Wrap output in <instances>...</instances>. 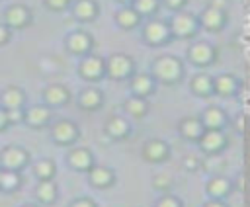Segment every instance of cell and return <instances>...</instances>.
Returning a JSON list of instances; mask_svg holds the SVG:
<instances>
[{
	"instance_id": "cell-25",
	"label": "cell",
	"mask_w": 250,
	"mask_h": 207,
	"mask_svg": "<svg viewBox=\"0 0 250 207\" xmlns=\"http://www.w3.org/2000/svg\"><path fill=\"white\" fill-rule=\"evenodd\" d=\"M78 107L82 111H98L104 107V92L96 86H88L78 94Z\"/></svg>"
},
{
	"instance_id": "cell-3",
	"label": "cell",
	"mask_w": 250,
	"mask_h": 207,
	"mask_svg": "<svg viewBox=\"0 0 250 207\" xmlns=\"http://www.w3.org/2000/svg\"><path fill=\"white\" fill-rule=\"evenodd\" d=\"M170 33L176 39H193L199 33V20L195 14L188 12V10H180L172 16V20L168 21Z\"/></svg>"
},
{
	"instance_id": "cell-4",
	"label": "cell",
	"mask_w": 250,
	"mask_h": 207,
	"mask_svg": "<svg viewBox=\"0 0 250 207\" xmlns=\"http://www.w3.org/2000/svg\"><path fill=\"white\" fill-rule=\"evenodd\" d=\"M49 137L59 146H72L80 139V127L72 119L61 117L49 123Z\"/></svg>"
},
{
	"instance_id": "cell-30",
	"label": "cell",
	"mask_w": 250,
	"mask_h": 207,
	"mask_svg": "<svg viewBox=\"0 0 250 207\" xmlns=\"http://www.w3.org/2000/svg\"><path fill=\"white\" fill-rule=\"evenodd\" d=\"M123 109H125V113H127L129 117H133V119H143V117L148 113L150 105H148L146 98H139V96H133V94H131L129 98H125Z\"/></svg>"
},
{
	"instance_id": "cell-22",
	"label": "cell",
	"mask_w": 250,
	"mask_h": 207,
	"mask_svg": "<svg viewBox=\"0 0 250 207\" xmlns=\"http://www.w3.org/2000/svg\"><path fill=\"white\" fill-rule=\"evenodd\" d=\"M234 189V184L223 174H213L205 184V193L213 199H227Z\"/></svg>"
},
{
	"instance_id": "cell-13",
	"label": "cell",
	"mask_w": 250,
	"mask_h": 207,
	"mask_svg": "<svg viewBox=\"0 0 250 207\" xmlns=\"http://www.w3.org/2000/svg\"><path fill=\"white\" fill-rule=\"evenodd\" d=\"M141 156H143V160H146L150 164H162L170 158V145L158 137L148 139L141 148Z\"/></svg>"
},
{
	"instance_id": "cell-36",
	"label": "cell",
	"mask_w": 250,
	"mask_h": 207,
	"mask_svg": "<svg viewBox=\"0 0 250 207\" xmlns=\"http://www.w3.org/2000/svg\"><path fill=\"white\" fill-rule=\"evenodd\" d=\"M182 168L186 172H197L199 168H203V162L197 154H186L182 156Z\"/></svg>"
},
{
	"instance_id": "cell-10",
	"label": "cell",
	"mask_w": 250,
	"mask_h": 207,
	"mask_svg": "<svg viewBox=\"0 0 250 207\" xmlns=\"http://www.w3.org/2000/svg\"><path fill=\"white\" fill-rule=\"evenodd\" d=\"M64 47L70 55L74 57H86L92 53L94 49V37L86 31V29H74L66 35L64 39Z\"/></svg>"
},
{
	"instance_id": "cell-28",
	"label": "cell",
	"mask_w": 250,
	"mask_h": 207,
	"mask_svg": "<svg viewBox=\"0 0 250 207\" xmlns=\"http://www.w3.org/2000/svg\"><path fill=\"white\" fill-rule=\"evenodd\" d=\"M189 90L197 98H211L213 96V76L209 72H197L189 78Z\"/></svg>"
},
{
	"instance_id": "cell-24",
	"label": "cell",
	"mask_w": 250,
	"mask_h": 207,
	"mask_svg": "<svg viewBox=\"0 0 250 207\" xmlns=\"http://www.w3.org/2000/svg\"><path fill=\"white\" fill-rule=\"evenodd\" d=\"M104 131H105V135H107L109 139H113V141H123V139H127V137L131 135V123H129V119H127L125 115H111V117L105 121Z\"/></svg>"
},
{
	"instance_id": "cell-43",
	"label": "cell",
	"mask_w": 250,
	"mask_h": 207,
	"mask_svg": "<svg viewBox=\"0 0 250 207\" xmlns=\"http://www.w3.org/2000/svg\"><path fill=\"white\" fill-rule=\"evenodd\" d=\"M207 6H211V8H219V10H227V8H229V0H209Z\"/></svg>"
},
{
	"instance_id": "cell-34",
	"label": "cell",
	"mask_w": 250,
	"mask_h": 207,
	"mask_svg": "<svg viewBox=\"0 0 250 207\" xmlns=\"http://www.w3.org/2000/svg\"><path fill=\"white\" fill-rule=\"evenodd\" d=\"M172 186H174V178H172L170 174H166V172H158V174L152 176V187H154L156 191H160V193H168V191L172 189Z\"/></svg>"
},
{
	"instance_id": "cell-46",
	"label": "cell",
	"mask_w": 250,
	"mask_h": 207,
	"mask_svg": "<svg viewBox=\"0 0 250 207\" xmlns=\"http://www.w3.org/2000/svg\"><path fill=\"white\" fill-rule=\"evenodd\" d=\"M236 186H238V189H242V187H244V174H238V180H236Z\"/></svg>"
},
{
	"instance_id": "cell-19",
	"label": "cell",
	"mask_w": 250,
	"mask_h": 207,
	"mask_svg": "<svg viewBox=\"0 0 250 207\" xmlns=\"http://www.w3.org/2000/svg\"><path fill=\"white\" fill-rule=\"evenodd\" d=\"M72 18L80 23H90L100 16V4L96 0H72L70 4Z\"/></svg>"
},
{
	"instance_id": "cell-27",
	"label": "cell",
	"mask_w": 250,
	"mask_h": 207,
	"mask_svg": "<svg viewBox=\"0 0 250 207\" xmlns=\"http://www.w3.org/2000/svg\"><path fill=\"white\" fill-rule=\"evenodd\" d=\"M178 133L182 135V139L189 141V143H197L201 133H203V125L199 121V117L195 115H186L180 119L178 123Z\"/></svg>"
},
{
	"instance_id": "cell-14",
	"label": "cell",
	"mask_w": 250,
	"mask_h": 207,
	"mask_svg": "<svg viewBox=\"0 0 250 207\" xmlns=\"http://www.w3.org/2000/svg\"><path fill=\"white\" fill-rule=\"evenodd\" d=\"M199 27H203L205 31H211V33H219L225 29L227 21H229V14L227 10H219V8H211L207 6L199 16Z\"/></svg>"
},
{
	"instance_id": "cell-18",
	"label": "cell",
	"mask_w": 250,
	"mask_h": 207,
	"mask_svg": "<svg viewBox=\"0 0 250 207\" xmlns=\"http://www.w3.org/2000/svg\"><path fill=\"white\" fill-rule=\"evenodd\" d=\"M66 162H68V166L74 172H84V174L96 164L92 150L86 148V146H74V148H70L68 150V156H66Z\"/></svg>"
},
{
	"instance_id": "cell-26",
	"label": "cell",
	"mask_w": 250,
	"mask_h": 207,
	"mask_svg": "<svg viewBox=\"0 0 250 207\" xmlns=\"http://www.w3.org/2000/svg\"><path fill=\"white\" fill-rule=\"evenodd\" d=\"M35 199L41 207H51L59 199V186L55 180H39L35 186Z\"/></svg>"
},
{
	"instance_id": "cell-45",
	"label": "cell",
	"mask_w": 250,
	"mask_h": 207,
	"mask_svg": "<svg viewBox=\"0 0 250 207\" xmlns=\"http://www.w3.org/2000/svg\"><path fill=\"white\" fill-rule=\"evenodd\" d=\"M236 123H238V135H242V131H244V129H242V125H244V115H238V117H236Z\"/></svg>"
},
{
	"instance_id": "cell-33",
	"label": "cell",
	"mask_w": 250,
	"mask_h": 207,
	"mask_svg": "<svg viewBox=\"0 0 250 207\" xmlns=\"http://www.w3.org/2000/svg\"><path fill=\"white\" fill-rule=\"evenodd\" d=\"M133 10L141 16V18H148L154 16L160 8V0H133Z\"/></svg>"
},
{
	"instance_id": "cell-21",
	"label": "cell",
	"mask_w": 250,
	"mask_h": 207,
	"mask_svg": "<svg viewBox=\"0 0 250 207\" xmlns=\"http://www.w3.org/2000/svg\"><path fill=\"white\" fill-rule=\"evenodd\" d=\"M88 184L96 189H107L115 184V172L109 166H98L94 164L88 172Z\"/></svg>"
},
{
	"instance_id": "cell-8",
	"label": "cell",
	"mask_w": 250,
	"mask_h": 207,
	"mask_svg": "<svg viewBox=\"0 0 250 207\" xmlns=\"http://www.w3.org/2000/svg\"><path fill=\"white\" fill-rule=\"evenodd\" d=\"M143 41L148 47H162L172 41V33L168 21L164 20H148L143 25Z\"/></svg>"
},
{
	"instance_id": "cell-29",
	"label": "cell",
	"mask_w": 250,
	"mask_h": 207,
	"mask_svg": "<svg viewBox=\"0 0 250 207\" xmlns=\"http://www.w3.org/2000/svg\"><path fill=\"white\" fill-rule=\"evenodd\" d=\"M141 20H143V18L133 10V6H121V8L115 12V23H117L121 29H125V31H131V29L139 27Z\"/></svg>"
},
{
	"instance_id": "cell-23",
	"label": "cell",
	"mask_w": 250,
	"mask_h": 207,
	"mask_svg": "<svg viewBox=\"0 0 250 207\" xmlns=\"http://www.w3.org/2000/svg\"><path fill=\"white\" fill-rule=\"evenodd\" d=\"M199 121L203 125V129H225L229 125V115L223 107L219 105H209L201 111Z\"/></svg>"
},
{
	"instance_id": "cell-32",
	"label": "cell",
	"mask_w": 250,
	"mask_h": 207,
	"mask_svg": "<svg viewBox=\"0 0 250 207\" xmlns=\"http://www.w3.org/2000/svg\"><path fill=\"white\" fill-rule=\"evenodd\" d=\"M33 174L37 180H55L57 176V164L53 158H39L33 162Z\"/></svg>"
},
{
	"instance_id": "cell-40",
	"label": "cell",
	"mask_w": 250,
	"mask_h": 207,
	"mask_svg": "<svg viewBox=\"0 0 250 207\" xmlns=\"http://www.w3.org/2000/svg\"><path fill=\"white\" fill-rule=\"evenodd\" d=\"M188 2H189V0H162V4H164L170 12H174V14L180 12V10H184V8L188 6Z\"/></svg>"
},
{
	"instance_id": "cell-5",
	"label": "cell",
	"mask_w": 250,
	"mask_h": 207,
	"mask_svg": "<svg viewBox=\"0 0 250 207\" xmlns=\"http://www.w3.org/2000/svg\"><path fill=\"white\" fill-rule=\"evenodd\" d=\"M217 47L211 41H191L188 47V61L197 68H207L217 62Z\"/></svg>"
},
{
	"instance_id": "cell-9",
	"label": "cell",
	"mask_w": 250,
	"mask_h": 207,
	"mask_svg": "<svg viewBox=\"0 0 250 207\" xmlns=\"http://www.w3.org/2000/svg\"><path fill=\"white\" fill-rule=\"evenodd\" d=\"M197 145L203 150V154L219 156L229 146V137H227L225 129H203Z\"/></svg>"
},
{
	"instance_id": "cell-42",
	"label": "cell",
	"mask_w": 250,
	"mask_h": 207,
	"mask_svg": "<svg viewBox=\"0 0 250 207\" xmlns=\"http://www.w3.org/2000/svg\"><path fill=\"white\" fill-rule=\"evenodd\" d=\"M201 207H229V203L225 199H213V197H209Z\"/></svg>"
},
{
	"instance_id": "cell-16",
	"label": "cell",
	"mask_w": 250,
	"mask_h": 207,
	"mask_svg": "<svg viewBox=\"0 0 250 207\" xmlns=\"http://www.w3.org/2000/svg\"><path fill=\"white\" fill-rule=\"evenodd\" d=\"M72 100V92L64 84H49L43 90V102L47 107H64Z\"/></svg>"
},
{
	"instance_id": "cell-11",
	"label": "cell",
	"mask_w": 250,
	"mask_h": 207,
	"mask_svg": "<svg viewBox=\"0 0 250 207\" xmlns=\"http://www.w3.org/2000/svg\"><path fill=\"white\" fill-rule=\"evenodd\" d=\"M33 21V12L25 4H12L4 12V23L14 31V29H25Z\"/></svg>"
},
{
	"instance_id": "cell-7",
	"label": "cell",
	"mask_w": 250,
	"mask_h": 207,
	"mask_svg": "<svg viewBox=\"0 0 250 207\" xmlns=\"http://www.w3.org/2000/svg\"><path fill=\"white\" fill-rule=\"evenodd\" d=\"M78 76L90 84H96L100 80L105 78V59L100 57V55H86V57H80V62H78Z\"/></svg>"
},
{
	"instance_id": "cell-35",
	"label": "cell",
	"mask_w": 250,
	"mask_h": 207,
	"mask_svg": "<svg viewBox=\"0 0 250 207\" xmlns=\"http://www.w3.org/2000/svg\"><path fill=\"white\" fill-rule=\"evenodd\" d=\"M154 207H184V201L178 197V195H174V193H162L158 199H156V203H154Z\"/></svg>"
},
{
	"instance_id": "cell-20",
	"label": "cell",
	"mask_w": 250,
	"mask_h": 207,
	"mask_svg": "<svg viewBox=\"0 0 250 207\" xmlns=\"http://www.w3.org/2000/svg\"><path fill=\"white\" fill-rule=\"evenodd\" d=\"M27 105V94L20 86H8L0 94V107L2 109H23Z\"/></svg>"
},
{
	"instance_id": "cell-31",
	"label": "cell",
	"mask_w": 250,
	"mask_h": 207,
	"mask_svg": "<svg viewBox=\"0 0 250 207\" xmlns=\"http://www.w3.org/2000/svg\"><path fill=\"white\" fill-rule=\"evenodd\" d=\"M23 186L21 172L14 170H0V191L2 193H14Z\"/></svg>"
},
{
	"instance_id": "cell-15",
	"label": "cell",
	"mask_w": 250,
	"mask_h": 207,
	"mask_svg": "<svg viewBox=\"0 0 250 207\" xmlns=\"http://www.w3.org/2000/svg\"><path fill=\"white\" fill-rule=\"evenodd\" d=\"M240 80L232 74V72H221L217 76H213V96L219 98H232L238 94L240 90Z\"/></svg>"
},
{
	"instance_id": "cell-17",
	"label": "cell",
	"mask_w": 250,
	"mask_h": 207,
	"mask_svg": "<svg viewBox=\"0 0 250 207\" xmlns=\"http://www.w3.org/2000/svg\"><path fill=\"white\" fill-rule=\"evenodd\" d=\"M156 82L154 78L150 76V72H135L131 78H129V90L133 96H139V98H148L156 92Z\"/></svg>"
},
{
	"instance_id": "cell-44",
	"label": "cell",
	"mask_w": 250,
	"mask_h": 207,
	"mask_svg": "<svg viewBox=\"0 0 250 207\" xmlns=\"http://www.w3.org/2000/svg\"><path fill=\"white\" fill-rule=\"evenodd\" d=\"M8 127H10V125H8V119H6V111L0 107V133L6 131Z\"/></svg>"
},
{
	"instance_id": "cell-6",
	"label": "cell",
	"mask_w": 250,
	"mask_h": 207,
	"mask_svg": "<svg viewBox=\"0 0 250 207\" xmlns=\"http://www.w3.org/2000/svg\"><path fill=\"white\" fill-rule=\"evenodd\" d=\"M29 152L20 145H6L0 150V170H14L23 172L29 166Z\"/></svg>"
},
{
	"instance_id": "cell-1",
	"label": "cell",
	"mask_w": 250,
	"mask_h": 207,
	"mask_svg": "<svg viewBox=\"0 0 250 207\" xmlns=\"http://www.w3.org/2000/svg\"><path fill=\"white\" fill-rule=\"evenodd\" d=\"M150 76L156 84L176 86L184 80V61L176 55H160L150 64Z\"/></svg>"
},
{
	"instance_id": "cell-37",
	"label": "cell",
	"mask_w": 250,
	"mask_h": 207,
	"mask_svg": "<svg viewBox=\"0 0 250 207\" xmlns=\"http://www.w3.org/2000/svg\"><path fill=\"white\" fill-rule=\"evenodd\" d=\"M43 4L51 10V12H62V10H68L72 0H43Z\"/></svg>"
},
{
	"instance_id": "cell-2",
	"label": "cell",
	"mask_w": 250,
	"mask_h": 207,
	"mask_svg": "<svg viewBox=\"0 0 250 207\" xmlns=\"http://www.w3.org/2000/svg\"><path fill=\"white\" fill-rule=\"evenodd\" d=\"M137 72V62L127 53H113L105 59V76L115 82L129 80Z\"/></svg>"
},
{
	"instance_id": "cell-47",
	"label": "cell",
	"mask_w": 250,
	"mask_h": 207,
	"mask_svg": "<svg viewBox=\"0 0 250 207\" xmlns=\"http://www.w3.org/2000/svg\"><path fill=\"white\" fill-rule=\"evenodd\" d=\"M117 2H119L121 6H131V4H133V0H117Z\"/></svg>"
},
{
	"instance_id": "cell-48",
	"label": "cell",
	"mask_w": 250,
	"mask_h": 207,
	"mask_svg": "<svg viewBox=\"0 0 250 207\" xmlns=\"http://www.w3.org/2000/svg\"><path fill=\"white\" fill-rule=\"evenodd\" d=\"M20 207H41L39 203H23V205H20Z\"/></svg>"
},
{
	"instance_id": "cell-12",
	"label": "cell",
	"mask_w": 250,
	"mask_h": 207,
	"mask_svg": "<svg viewBox=\"0 0 250 207\" xmlns=\"http://www.w3.org/2000/svg\"><path fill=\"white\" fill-rule=\"evenodd\" d=\"M53 121V111L45 104L25 105L23 107V123L31 129H45Z\"/></svg>"
},
{
	"instance_id": "cell-41",
	"label": "cell",
	"mask_w": 250,
	"mask_h": 207,
	"mask_svg": "<svg viewBox=\"0 0 250 207\" xmlns=\"http://www.w3.org/2000/svg\"><path fill=\"white\" fill-rule=\"evenodd\" d=\"M12 33H14V31H12L4 21H2V23H0V47H4V45H8V43H10Z\"/></svg>"
},
{
	"instance_id": "cell-39",
	"label": "cell",
	"mask_w": 250,
	"mask_h": 207,
	"mask_svg": "<svg viewBox=\"0 0 250 207\" xmlns=\"http://www.w3.org/2000/svg\"><path fill=\"white\" fill-rule=\"evenodd\" d=\"M68 207H98V203H96L92 197H86V195H82V197H76V199H72V201L68 203Z\"/></svg>"
},
{
	"instance_id": "cell-38",
	"label": "cell",
	"mask_w": 250,
	"mask_h": 207,
	"mask_svg": "<svg viewBox=\"0 0 250 207\" xmlns=\"http://www.w3.org/2000/svg\"><path fill=\"white\" fill-rule=\"evenodd\" d=\"M6 119H8V125L10 127L12 125H18V123H23V109H8L6 111Z\"/></svg>"
}]
</instances>
